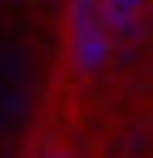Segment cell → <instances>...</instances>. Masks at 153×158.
I'll return each mask as SVG.
<instances>
[{"instance_id":"1","label":"cell","mask_w":153,"mask_h":158,"mask_svg":"<svg viewBox=\"0 0 153 158\" xmlns=\"http://www.w3.org/2000/svg\"><path fill=\"white\" fill-rule=\"evenodd\" d=\"M59 0H0V158H20L54 74Z\"/></svg>"}]
</instances>
